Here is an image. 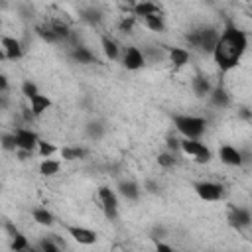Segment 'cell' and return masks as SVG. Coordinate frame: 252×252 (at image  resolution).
<instances>
[{
    "label": "cell",
    "instance_id": "3",
    "mask_svg": "<svg viewBox=\"0 0 252 252\" xmlns=\"http://www.w3.org/2000/svg\"><path fill=\"white\" fill-rule=\"evenodd\" d=\"M219 30L217 28H213V26H203V28H199V30H193L189 35H187V41H189V45H193V47H197L199 51H203V53H213V49H215V43H217V39H219Z\"/></svg>",
    "mask_w": 252,
    "mask_h": 252
},
{
    "label": "cell",
    "instance_id": "7",
    "mask_svg": "<svg viewBox=\"0 0 252 252\" xmlns=\"http://www.w3.org/2000/svg\"><path fill=\"white\" fill-rule=\"evenodd\" d=\"M120 61H122L124 69H128V71H140V69H144V65H146V57H144L142 49L136 47V45H128V47L122 51Z\"/></svg>",
    "mask_w": 252,
    "mask_h": 252
},
{
    "label": "cell",
    "instance_id": "11",
    "mask_svg": "<svg viewBox=\"0 0 252 252\" xmlns=\"http://www.w3.org/2000/svg\"><path fill=\"white\" fill-rule=\"evenodd\" d=\"M16 136V144L20 150H28V152H35V146H37V134L30 128H18L14 132Z\"/></svg>",
    "mask_w": 252,
    "mask_h": 252
},
{
    "label": "cell",
    "instance_id": "37",
    "mask_svg": "<svg viewBox=\"0 0 252 252\" xmlns=\"http://www.w3.org/2000/svg\"><path fill=\"white\" fill-rule=\"evenodd\" d=\"M8 89H10V81L4 73H0V93H6Z\"/></svg>",
    "mask_w": 252,
    "mask_h": 252
},
{
    "label": "cell",
    "instance_id": "40",
    "mask_svg": "<svg viewBox=\"0 0 252 252\" xmlns=\"http://www.w3.org/2000/svg\"><path fill=\"white\" fill-rule=\"evenodd\" d=\"M238 114H240L244 120H250V118H252V114H250V110H248V108H240V110H238Z\"/></svg>",
    "mask_w": 252,
    "mask_h": 252
},
{
    "label": "cell",
    "instance_id": "4",
    "mask_svg": "<svg viewBox=\"0 0 252 252\" xmlns=\"http://www.w3.org/2000/svg\"><path fill=\"white\" fill-rule=\"evenodd\" d=\"M179 152H183L185 156L193 158L197 163H209V161L213 159L211 150H209L205 144H201L199 140H193V138H183V140H179Z\"/></svg>",
    "mask_w": 252,
    "mask_h": 252
},
{
    "label": "cell",
    "instance_id": "14",
    "mask_svg": "<svg viewBox=\"0 0 252 252\" xmlns=\"http://www.w3.org/2000/svg\"><path fill=\"white\" fill-rule=\"evenodd\" d=\"M116 193L120 197H124L126 201H138L140 199V193H142V187L134 181V179H122L118 185H116Z\"/></svg>",
    "mask_w": 252,
    "mask_h": 252
},
{
    "label": "cell",
    "instance_id": "31",
    "mask_svg": "<svg viewBox=\"0 0 252 252\" xmlns=\"http://www.w3.org/2000/svg\"><path fill=\"white\" fill-rule=\"evenodd\" d=\"M0 146H2L6 152H16V150H18V144H16L14 132H4V134H0Z\"/></svg>",
    "mask_w": 252,
    "mask_h": 252
},
{
    "label": "cell",
    "instance_id": "32",
    "mask_svg": "<svg viewBox=\"0 0 252 252\" xmlns=\"http://www.w3.org/2000/svg\"><path fill=\"white\" fill-rule=\"evenodd\" d=\"M10 248L12 250H28L30 248V242H28V238L22 234V232H18L16 236H12V242H10Z\"/></svg>",
    "mask_w": 252,
    "mask_h": 252
},
{
    "label": "cell",
    "instance_id": "26",
    "mask_svg": "<svg viewBox=\"0 0 252 252\" xmlns=\"http://www.w3.org/2000/svg\"><path fill=\"white\" fill-rule=\"evenodd\" d=\"M142 24L152 30V32H158V33H163L165 32V20H163V14H156V16H146L142 18Z\"/></svg>",
    "mask_w": 252,
    "mask_h": 252
},
{
    "label": "cell",
    "instance_id": "41",
    "mask_svg": "<svg viewBox=\"0 0 252 252\" xmlns=\"http://www.w3.org/2000/svg\"><path fill=\"white\" fill-rule=\"evenodd\" d=\"M124 2H126V4H128V8H130V10H132V6H134V4H136V2H138V0H124Z\"/></svg>",
    "mask_w": 252,
    "mask_h": 252
},
{
    "label": "cell",
    "instance_id": "28",
    "mask_svg": "<svg viewBox=\"0 0 252 252\" xmlns=\"http://www.w3.org/2000/svg\"><path fill=\"white\" fill-rule=\"evenodd\" d=\"M37 248L41 252H59L61 250V244L55 240V234H49V236H41L39 238Z\"/></svg>",
    "mask_w": 252,
    "mask_h": 252
},
{
    "label": "cell",
    "instance_id": "43",
    "mask_svg": "<svg viewBox=\"0 0 252 252\" xmlns=\"http://www.w3.org/2000/svg\"><path fill=\"white\" fill-rule=\"evenodd\" d=\"M0 26H2V16H0Z\"/></svg>",
    "mask_w": 252,
    "mask_h": 252
},
{
    "label": "cell",
    "instance_id": "34",
    "mask_svg": "<svg viewBox=\"0 0 252 252\" xmlns=\"http://www.w3.org/2000/svg\"><path fill=\"white\" fill-rule=\"evenodd\" d=\"M37 93H39V89H37L35 83H32V81H24V83H22V94H24L28 100H30L33 94H37Z\"/></svg>",
    "mask_w": 252,
    "mask_h": 252
},
{
    "label": "cell",
    "instance_id": "5",
    "mask_svg": "<svg viewBox=\"0 0 252 252\" xmlns=\"http://www.w3.org/2000/svg\"><path fill=\"white\" fill-rule=\"evenodd\" d=\"M96 199L100 203L104 217L110 220H116L118 219V193L114 189H110L108 185H100L96 189Z\"/></svg>",
    "mask_w": 252,
    "mask_h": 252
},
{
    "label": "cell",
    "instance_id": "23",
    "mask_svg": "<svg viewBox=\"0 0 252 252\" xmlns=\"http://www.w3.org/2000/svg\"><path fill=\"white\" fill-rule=\"evenodd\" d=\"M59 154H61L63 161H79V159H85L89 152L83 146H65L59 150Z\"/></svg>",
    "mask_w": 252,
    "mask_h": 252
},
{
    "label": "cell",
    "instance_id": "12",
    "mask_svg": "<svg viewBox=\"0 0 252 252\" xmlns=\"http://www.w3.org/2000/svg\"><path fill=\"white\" fill-rule=\"evenodd\" d=\"M228 222H230V226H234V228H248L250 222H252L250 211H248L246 207H230Z\"/></svg>",
    "mask_w": 252,
    "mask_h": 252
},
{
    "label": "cell",
    "instance_id": "27",
    "mask_svg": "<svg viewBox=\"0 0 252 252\" xmlns=\"http://www.w3.org/2000/svg\"><path fill=\"white\" fill-rule=\"evenodd\" d=\"M35 35L41 37V39L47 41V43H57V41H59V37L55 35V32L51 30L49 24H37V26H35Z\"/></svg>",
    "mask_w": 252,
    "mask_h": 252
},
{
    "label": "cell",
    "instance_id": "25",
    "mask_svg": "<svg viewBox=\"0 0 252 252\" xmlns=\"http://www.w3.org/2000/svg\"><path fill=\"white\" fill-rule=\"evenodd\" d=\"M61 169V161L59 159H51V158H43L41 163H39V173L43 177H53L57 175Z\"/></svg>",
    "mask_w": 252,
    "mask_h": 252
},
{
    "label": "cell",
    "instance_id": "8",
    "mask_svg": "<svg viewBox=\"0 0 252 252\" xmlns=\"http://www.w3.org/2000/svg\"><path fill=\"white\" fill-rule=\"evenodd\" d=\"M67 232H69V236H71L75 242H79V244H83V246H91V244H94V242L98 240L96 230L87 228V226L69 224V226H67Z\"/></svg>",
    "mask_w": 252,
    "mask_h": 252
},
{
    "label": "cell",
    "instance_id": "39",
    "mask_svg": "<svg viewBox=\"0 0 252 252\" xmlns=\"http://www.w3.org/2000/svg\"><path fill=\"white\" fill-rule=\"evenodd\" d=\"M8 104H10L8 96H6L4 93H0V108H2V110H6V108H8Z\"/></svg>",
    "mask_w": 252,
    "mask_h": 252
},
{
    "label": "cell",
    "instance_id": "30",
    "mask_svg": "<svg viewBox=\"0 0 252 252\" xmlns=\"http://www.w3.org/2000/svg\"><path fill=\"white\" fill-rule=\"evenodd\" d=\"M35 150H37V154H39L41 158H51V156L57 152V146L51 144V142H47V140H37Z\"/></svg>",
    "mask_w": 252,
    "mask_h": 252
},
{
    "label": "cell",
    "instance_id": "9",
    "mask_svg": "<svg viewBox=\"0 0 252 252\" xmlns=\"http://www.w3.org/2000/svg\"><path fill=\"white\" fill-rule=\"evenodd\" d=\"M219 158H220V161H222L224 165H230V167H240V165L244 163L242 152H240L238 148L230 146V144H224V146L219 148Z\"/></svg>",
    "mask_w": 252,
    "mask_h": 252
},
{
    "label": "cell",
    "instance_id": "1",
    "mask_svg": "<svg viewBox=\"0 0 252 252\" xmlns=\"http://www.w3.org/2000/svg\"><path fill=\"white\" fill-rule=\"evenodd\" d=\"M246 47H248L246 32L236 28L232 22H226L222 32L219 33V39H217L211 55H213L215 63L219 65V69L226 73L240 63L242 55L246 53Z\"/></svg>",
    "mask_w": 252,
    "mask_h": 252
},
{
    "label": "cell",
    "instance_id": "15",
    "mask_svg": "<svg viewBox=\"0 0 252 252\" xmlns=\"http://www.w3.org/2000/svg\"><path fill=\"white\" fill-rule=\"evenodd\" d=\"M79 18L85 22V24H89V26H100L102 24V20H104V12L98 8V6H94V4H91V6H85V8H81L79 10Z\"/></svg>",
    "mask_w": 252,
    "mask_h": 252
},
{
    "label": "cell",
    "instance_id": "10",
    "mask_svg": "<svg viewBox=\"0 0 252 252\" xmlns=\"http://www.w3.org/2000/svg\"><path fill=\"white\" fill-rule=\"evenodd\" d=\"M132 16L136 20H142L146 16H156V14H163L161 12V6L158 2H152V0H138L134 6H132Z\"/></svg>",
    "mask_w": 252,
    "mask_h": 252
},
{
    "label": "cell",
    "instance_id": "16",
    "mask_svg": "<svg viewBox=\"0 0 252 252\" xmlns=\"http://www.w3.org/2000/svg\"><path fill=\"white\" fill-rule=\"evenodd\" d=\"M165 55H167L169 63H171L175 69H183V67L189 63V59H191L189 49H185V47H177V45H175V47H167Z\"/></svg>",
    "mask_w": 252,
    "mask_h": 252
},
{
    "label": "cell",
    "instance_id": "29",
    "mask_svg": "<svg viewBox=\"0 0 252 252\" xmlns=\"http://www.w3.org/2000/svg\"><path fill=\"white\" fill-rule=\"evenodd\" d=\"M158 165L159 167H163V169H169V167H173V165H177V158H175V152H161L159 156H158Z\"/></svg>",
    "mask_w": 252,
    "mask_h": 252
},
{
    "label": "cell",
    "instance_id": "42",
    "mask_svg": "<svg viewBox=\"0 0 252 252\" xmlns=\"http://www.w3.org/2000/svg\"><path fill=\"white\" fill-rule=\"evenodd\" d=\"M0 61H6V53H4V49L0 47Z\"/></svg>",
    "mask_w": 252,
    "mask_h": 252
},
{
    "label": "cell",
    "instance_id": "38",
    "mask_svg": "<svg viewBox=\"0 0 252 252\" xmlns=\"http://www.w3.org/2000/svg\"><path fill=\"white\" fill-rule=\"evenodd\" d=\"M156 248L161 250V252H171V250H173L169 244H165V242H161V240H156Z\"/></svg>",
    "mask_w": 252,
    "mask_h": 252
},
{
    "label": "cell",
    "instance_id": "2",
    "mask_svg": "<svg viewBox=\"0 0 252 252\" xmlns=\"http://www.w3.org/2000/svg\"><path fill=\"white\" fill-rule=\"evenodd\" d=\"M173 126L183 138L199 140L207 130V120L201 116H193V114H175Z\"/></svg>",
    "mask_w": 252,
    "mask_h": 252
},
{
    "label": "cell",
    "instance_id": "21",
    "mask_svg": "<svg viewBox=\"0 0 252 252\" xmlns=\"http://www.w3.org/2000/svg\"><path fill=\"white\" fill-rule=\"evenodd\" d=\"M211 89H213V85H211L209 77H205V75H195V77L191 79V91H193L195 96L203 98V96H207V94L211 93Z\"/></svg>",
    "mask_w": 252,
    "mask_h": 252
},
{
    "label": "cell",
    "instance_id": "36",
    "mask_svg": "<svg viewBox=\"0 0 252 252\" xmlns=\"http://www.w3.org/2000/svg\"><path fill=\"white\" fill-rule=\"evenodd\" d=\"M144 189H146L148 193H159V185H158L156 181H152V179H146V181H144Z\"/></svg>",
    "mask_w": 252,
    "mask_h": 252
},
{
    "label": "cell",
    "instance_id": "6",
    "mask_svg": "<svg viewBox=\"0 0 252 252\" xmlns=\"http://www.w3.org/2000/svg\"><path fill=\"white\" fill-rule=\"evenodd\" d=\"M193 189H195V193H197L199 199L209 201V203L220 201V199H222V193H224V189H222L220 183H217V181H209V179H205V181H197V183L193 185Z\"/></svg>",
    "mask_w": 252,
    "mask_h": 252
},
{
    "label": "cell",
    "instance_id": "20",
    "mask_svg": "<svg viewBox=\"0 0 252 252\" xmlns=\"http://www.w3.org/2000/svg\"><path fill=\"white\" fill-rule=\"evenodd\" d=\"M49 108H51V98H49V96L37 93V94H33V96L30 98V110H32V114H33L35 118L41 116V114H45Z\"/></svg>",
    "mask_w": 252,
    "mask_h": 252
},
{
    "label": "cell",
    "instance_id": "33",
    "mask_svg": "<svg viewBox=\"0 0 252 252\" xmlns=\"http://www.w3.org/2000/svg\"><path fill=\"white\" fill-rule=\"evenodd\" d=\"M134 24H136V18H134V16H124V18L118 22V32H122V33H132Z\"/></svg>",
    "mask_w": 252,
    "mask_h": 252
},
{
    "label": "cell",
    "instance_id": "13",
    "mask_svg": "<svg viewBox=\"0 0 252 252\" xmlns=\"http://www.w3.org/2000/svg\"><path fill=\"white\" fill-rule=\"evenodd\" d=\"M0 45H2V49H4L8 61H18V59H22V55H24V47H22V43H20L16 37L4 35V37L0 39Z\"/></svg>",
    "mask_w": 252,
    "mask_h": 252
},
{
    "label": "cell",
    "instance_id": "35",
    "mask_svg": "<svg viewBox=\"0 0 252 252\" xmlns=\"http://www.w3.org/2000/svg\"><path fill=\"white\" fill-rule=\"evenodd\" d=\"M165 146H167L169 152H179V140L173 138V136H169V138L165 140Z\"/></svg>",
    "mask_w": 252,
    "mask_h": 252
},
{
    "label": "cell",
    "instance_id": "24",
    "mask_svg": "<svg viewBox=\"0 0 252 252\" xmlns=\"http://www.w3.org/2000/svg\"><path fill=\"white\" fill-rule=\"evenodd\" d=\"M32 217H33V220H35L39 226H53V224H55L53 213L47 211L45 207H35V209L32 211Z\"/></svg>",
    "mask_w": 252,
    "mask_h": 252
},
{
    "label": "cell",
    "instance_id": "17",
    "mask_svg": "<svg viewBox=\"0 0 252 252\" xmlns=\"http://www.w3.org/2000/svg\"><path fill=\"white\" fill-rule=\"evenodd\" d=\"M100 47H102L104 57L110 59V61H116V59H120V55H122L120 43H118L114 37H110V35H100Z\"/></svg>",
    "mask_w": 252,
    "mask_h": 252
},
{
    "label": "cell",
    "instance_id": "19",
    "mask_svg": "<svg viewBox=\"0 0 252 252\" xmlns=\"http://www.w3.org/2000/svg\"><path fill=\"white\" fill-rule=\"evenodd\" d=\"M207 96H209L211 104L217 106V108H228L230 102H232V98H230V94H228V91L224 87H213Z\"/></svg>",
    "mask_w": 252,
    "mask_h": 252
},
{
    "label": "cell",
    "instance_id": "18",
    "mask_svg": "<svg viewBox=\"0 0 252 252\" xmlns=\"http://www.w3.org/2000/svg\"><path fill=\"white\" fill-rule=\"evenodd\" d=\"M69 57L75 61V63H81V65H91V63H96V57L94 53L87 47V45H73V49L69 51Z\"/></svg>",
    "mask_w": 252,
    "mask_h": 252
},
{
    "label": "cell",
    "instance_id": "22",
    "mask_svg": "<svg viewBox=\"0 0 252 252\" xmlns=\"http://www.w3.org/2000/svg\"><path fill=\"white\" fill-rule=\"evenodd\" d=\"M85 134H87V138H91V140H100V138H104V134H106V124H104V120H100V118H94V120H89L87 124H85Z\"/></svg>",
    "mask_w": 252,
    "mask_h": 252
}]
</instances>
